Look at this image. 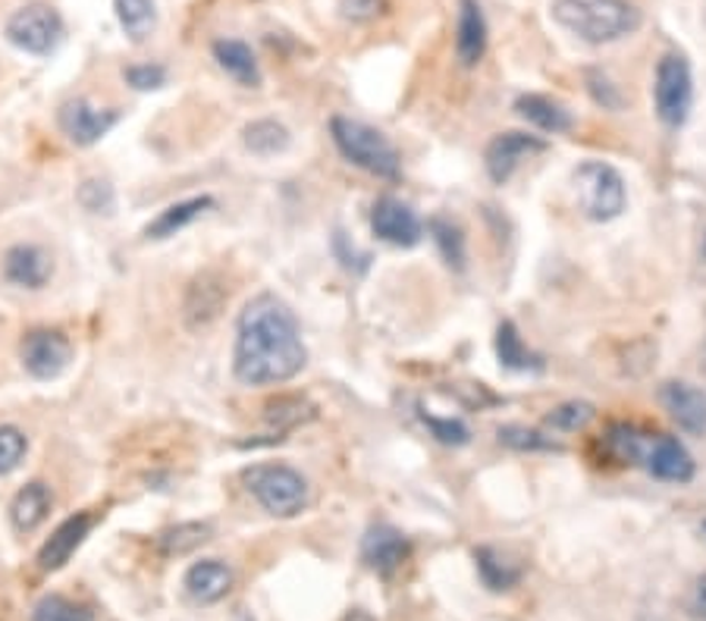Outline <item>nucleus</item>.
Here are the masks:
<instances>
[{"mask_svg": "<svg viewBox=\"0 0 706 621\" xmlns=\"http://www.w3.org/2000/svg\"><path fill=\"white\" fill-rule=\"evenodd\" d=\"M308 362L302 329L293 308L264 293L252 298L239 314L233 374L245 386H276L293 379Z\"/></svg>", "mask_w": 706, "mask_h": 621, "instance_id": "nucleus-1", "label": "nucleus"}, {"mask_svg": "<svg viewBox=\"0 0 706 621\" xmlns=\"http://www.w3.org/2000/svg\"><path fill=\"white\" fill-rule=\"evenodd\" d=\"M242 141L252 155L274 157L290 148V129L276 120H255L242 129Z\"/></svg>", "mask_w": 706, "mask_h": 621, "instance_id": "nucleus-26", "label": "nucleus"}, {"mask_svg": "<svg viewBox=\"0 0 706 621\" xmlns=\"http://www.w3.org/2000/svg\"><path fill=\"white\" fill-rule=\"evenodd\" d=\"M500 443L502 446L516 448V452H540V448H559L552 440H543L537 431H528V427H518V424H509V427H500Z\"/></svg>", "mask_w": 706, "mask_h": 621, "instance_id": "nucleus-36", "label": "nucleus"}, {"mask_svg": "<svg viewBox=\"0 0 706 621\" xmlns=\"http://www.w3.org/2000/svg\"><path fill=\"white\" fill-rule=\"evenodd\" d=\"M516 110L518 117H524L531 126L543 129V132H552V136L569 132L571 126H575L569 110L562 103L552 101V98H543V95H521L516 101Z\"/></svg>", "mask_w": 706, "mask_h": 621, "instance_id": "nucleus-23", "label": "nucleus"}, {"mask_svg": "<svg viewBox=\"0 0 706 621\" xmlns=\"http://www.w3.org/2000/svg\"><path fill=\"white\" fill-rule=\"evenodd\" d=\"M7 38L19 51L32 53V57H48L63 41V17L51 3L35 0V3L19 7L17 13L7 19Z\"/></svg>", "mask_w": 706, "mask_h": 621, "instance_id": "nucleus-7", "label": "nucleus"}, {"mask_svg": "<svg viewBox=\"0 0 706 621\" xmlns=\"http://www.w3.org/2000/svg\"><path fill=\"white\" fill-rule=\"evenodd\" d=\"M114 10H117L126 38L136 41V45L148 41L157 29L155 0H114Z\"/></svg>", "mask_w": 706, "mask_h": 621, "instance_id": "nucleus-24", "label": "nucleus"}, {"mask_svg": "<svg viewBox=\"0 0 706 621\" xmlns=\"http://www.w3.org/2000/svg\"><path fill=\"white\" fill-rule=\"evenodd\" d=\"M455 53H459L462 67H478L487 53V19H483L478 0H459Z\"/></svg>", "mask_w": 706, "mask_h": 621, "instance_id": "nucleus-19", "label": "nucleus"}, {"mask_svg": "<svg viewBox=\"0 0 706 621\" xmlns=\"http://www.w3.org/2000/svg\"><path fill=\"white\" fill-rule=\"evenodd\" d=\"M654 103L656 117L663 126L678 129L685 126L694 103V79H690L688 60L682 53H666L656 67L654 82Z\"/></svg>", "mask_w": 706, "mask_h": 621, "instance_id": "nucleus-6", "label": "nucleus"}, {"mask_svg": "<svg viewBox=\"0 0 706 621\" xmlns=\"http://www.w3.org/2000/svg\"><path fill=\"white\" fill-rule=\"evenodd\" d=\"M207 207H214V198H210V195H198V198L176 201V205H170L167 210H160L155 220L145 226V236H148V239H170L176 233H183L192 220H198Z\"/></svg>", "mask_w": 706, "mask_h": 621, "instance_id": "nucleus-22", "label": "nucleus"}, {"mask_svg": "<svg viewBox=\"0 0 706 621\" xmlns=\"http://www.w3.org/2000/svg\"><path fill=\"white\" fill-rule=\"evenodd\" d=\"M245 490L274 518H295L308 505V481L290 465H252L242 471Z\"/></svg>", "mask_w": 706, "mask_h": 621, "instance_id": "nucleus-4", "label": "nucleus"}, {"mask_svg": "<svg viewBox=\"0 0 706 621\" xmlns=\"http://www.w3.org/2000/svg\"><path fill=\"white\" fill-rule=\"evenodd\" d=\"M552 19L590 45H609L640 29V10L631 0H556Z\"/></svg>", "mask_w": 706, "mask_h": 621, "instance_id": "nucleus-2", "label": "nucleus"}, {"mask_svg": "<svg viewBox=\"0 0 706 621\" xmlns=\"http://www.w3.org/2000/svg\"><path fill=\"white\" fill-rule=\"evenodd\" d=\"M76 201H79L82 210H88V214H114L117 195H114V186H110L107 179H86V183L76 189Z\"/></svg>", "mask_w": 706, "mask_h": 621, "instance_id": "nucleus-35", "label": "nucleus"}, {"mask_svg": "<svg viewBox=\"0 0 706 621\" xmlns=\"http://www.w3.org/2000/svg\"><path fill=\"white\" fill-rule=\"evenodd\" d=\"M474 562H478V574H481L483 586L493 590V593L512 590L521 581V569L512 565V562H506L493 546H478L474 550Z\"/></svg>", "mask_w": 706, "mask_h": 621, "instance_id": "nucleus-25", "label": "nucleus"}, {"mask_svg": "<svg viewBox=\"0 0 706 621\" xmlns=\"http://www.w3.org/2000/svg\"><path fill=\"white\" fill-rule=\"evenodd\" d=\"M409 555H412V543L393 524H374L362 536V562L380 578L396 574L409 562Z\"/></svg>", "mask_w": 706, "mask_h": 621, "instance_id": "nucleus-11", "label": "nucleus"}, {"mask_svg": "<svg viewBox=\"0 0 706 621\" xmlns=\"http://www.w3.org/2000/svg\"><path fill=\"white\" fill-rule=\"evenodd\" d=\"M547 151V141L537 136H528V132H500L487 145V155H483V164H487V172L490 179L502 186L512 179V172L521 167V160L528 157L543 155Z\"/></svg>", "mask_w": 706, "mask_h": 621, "instance_id": "nucleus-12", "label": "nucleus"}, {"mask_svg": "<svg viewBox=\"0 0 706 621\" xmlns=\"http://www.w3.org/2000/svg\"><path fill=\"white\" fill-rule=\"evenodd\" d=\"M571 189H575L578 210L585 214L587 220H597V224L616 220L625 210V201H628L621 172L604 160H587L571 172Z\"/></svg>", "mask_w": 706, "mask_h": 621, "instance_id": "nucleus-5", "label": "nucleus"}, {"mask_svg": "<svg viewBox=\"0 0 706 621\" xmlns=\"http://www.w3.org/2000/svg\"><path fill=\"white\" fill-rule=\"evenodd\" d=\"M597 417V408L585 402V398H575V402H562V405H556L550 414H547V427L552 431H562V433H575V431H585L587 424Z\"/></svg>", "mask_w": 706, "mask_h": 621, "instance_id": "nucleus-31", "label": "nucleus"}, {"mask_svg": "<svg viewBox=\"0 0 706 621\" xmlns=\"http://www.w3.org/2000/svg\"><path fill=\"white\" fill-rule=\"evenodd\" d=\"M226 298H229V289H226L224 276L214 274V270L195 276V279L189 283L186 302H183L186 327L189 329L210 327V324L220 317V310L226 308Z\"/></svg>", "mask_w": 706, "mask_h": 621, "instance_id": "nucleus-13", "label": "nucleus"}, {"mask_svg": "<svg viewBox=\"0 0 706 621\" xmlns=\"http://www.w3.org/2000/svg\"><path fill=\"white\" fill-rule=\"evenodd\" d=\"M120 122V114L114 107H98V103L86 101V98H69V101L60 103L57 110V126L60 132L79 145V148H88L95 141H101L114 126Z\"/></svg>", "mask_w": 706, "mask_h": 621, "instance_id": "nucleus-9", "label": "nucleus"}, {"mask_svg": "<svg viewBox=\"0 0 706 621\" xmlns=\"http://www.w3.org/2000/svg\"><path fill=\"white\" fill-rule=\"evenodd\" d=\"M233 581H236V574H233V569L226 562H220V559H202V562H195L186 571L183 586H186V593H189L195 603L214 605L220 603L226 593L233 590Z\"/></svg>", "mask_w": 706, "mask_h": 621, "instance_id": "nucleus-18", "label": "nucleus"}, {"mask_svg": "<svg viewBox=\"0 0 706 621\" xmlns=\"http://www.w3.org/2000/svg\"><path fill=\"white\" fill-rule=\"evenodd\" d=\"M210 524L207 521H186V524H173L167 531L157 534V550L164 555H186V552L198 550L202 543L210 540Z\"/></svg>", "mask_w": 706, "mask_h": 621, "instance_id": "nucleus-27", "label": "nucleus"}, {"mask_svg": "<svg viewBox=\"0 0 706 621\" xmlns=\"http://www.w3.org/2000/svg\"><path fill=\"white\" fill-rule=\"evenodd\" d=\"M647 443H650V436H644L635 427H625V424H616L612 431L606 433V448H609V455L616 462H621V465H638V462H644Z\"/></svg>", "mask_w": 706, "mask_h": 621, "instance_id": "nucleus-29", "label": "nucleus"}, {"mask_svg": "<svg viewBox=\"0 0 706 621\" xmlns=\"http://www.w3.org/2000/svg\"><path fill=\"white\" fill-rule=\"evenodd\" d=\"M29 452V436L17 424H0V477L13 474Z\"/></svg>", "mask_w": 706, "mask_h": 621, "instance_id": "nucleus-34", "label": "nucleus"}, {"mask_svg": "<svg viewBox=\"0 0 706 621\" xmlns=\"http://www.w3.org/2000/svg\"><path fill=\"white\" fill-rule=\"evenodd\" d=\"M51 509H53L51 486L41 481H32V483H26L17 496H13V502H10V521H13V528H17L19 534H32V531H38V528L48 521Z\"/></svg>", "mask_w": 706, "mask_h": 621, "instance_id": "nucleus-20", "label": "nucleus"}, {"mask_svg": "<svg viewBox=\"0 0 706 621\" xmlns=\"http://www.w3.org/2000/svg\"><path fill=\"white\" fill-rule=\"evenodd\" d=\"M91 524H95V518L88 515V512H79V515H69L67 521H60L57 524V531H53L48 540H45V546L38 550V569L41 571H60L67 565L69 559L76 555V550L86 543V536L91 534Z\"/></svg>", "mask_w": 706, "mask_h": 621, "instance_id": "nucleus-17", "label": "nucleus"}, {"mask_svg": "<svg viewBox=\"0 0 706 621\" xmlns=\"http://www.w3.org/2000/svg\"><path fill=\"white\" fill-rule=\"evenodd\" d=\"M371 229L374 236L390 245H399V248H412L421 241V220L414 214L412 207L402 205L399 198H380L374 205V214H371Z\"/></svg>", "mask_w": 706, "mask_h": 621, "instance_id": "nucleus-15", "label": "nucleus"}, {"mask_svg": "<svg viewBox=\"0 0 706 621\" xmlns=\"http://www.w3.org/2000/svg\"><path fill=\"white\" fill-rule=\"evenodd\" d=\"M659 402L675 424L690 436L706 433V393L685 379H669L659 386Z\"/></svg>", "mask_w": 706, "mask_h": 621, "instance_id": "nucleus-14", "label": "nucleus"}, {"mask_svg": "<svg viewBox=\"0 0 706 621\" xmlns=\"http://www.w3.org/2000/svg\"><path fill=\"white\" fill-rule=\"evenodd\" d=\"M122 79L136 91H157L167 86V67L160 63H136V67L122 69Z\"/></svg>", "mask_w": 706, "mask_h": 621, "instance_id": "nucleus-38", "label": "nucleus"}, {"mask_svg": "<svg viewBox=\"0 0 706 621\" xmlns=\"http://www.w3.org/2000/svg\"><path fill=\"white\" fill-rule=\"evenodd\" d=\"M690 609H694V615H700V619H706V574H700V578H697V584H694Z\"/></svg>", "mask_w": 706, "mask_h": 621, "instance_id": "nucleus-41", "label": "nucleus"}, {"mask_svg": "<svg viewBox=\"0 0 706 621\" xmlns=\"http://www.w3.org/2000/svg\"><path fill=\"white\" fill-rule=\"evenodd\" d=\"M314 417V405H308V398L302 396H280L276 402L267 405V421L276 424L280 431H290V427H298L302 421Z\"/></svg>", "mask_w": 706, "mask_h": 621, "instance_id": "nucleus-33", "label": "nucleus"}, {"mask_svg": "<svg viewBox=\"0 0 706 621\" xmlns=\"http://www.w3.org/2000/svg\"><path fill=\"white\" fill-rule=\"evenodd\" d=\"M0 274L10 286L26 289V293H41L53 276V258L45 245L38 241H17L3 252Z\"/></svg>", "mask_w": 706, "mask_h": 621, "instance_id": "nucleus-10", "label": "nucleus"}, {"mask_svg": "<svg viewBox=\"0 0 706 621\" xmlns=\"http://www.w3.org/2000/svg\"><path fill=\"white\" fill-rule=\"evenodd\" d=\"M585 79H587V91H590V98H594V101L604 103L606 110H621L625 98H621L619 86H616L606 72H600V69H587Z\"/></svg>", "mask_w": 706, "mask_h": 621, "instance_id": "nucleus-37", "label": "nucleus"}, {"mask_svg": "<svg viewBox=\"0 0 706 621\" xmlns=\"http://www.w3.org/2000/svg\"><path fill=\"white\" fill-rule=\"evenodd\" d=\"M210 51H214L217 67L224 69L226 76H233L239 86H248V88L261 86L258 57H255V51H252L245 41H239V38H217Z\"/></svg>", "mask_w": 706, "mask_h": 621, "instance_id": "nucleus-21", "label": "nucleus"}, {"mask_svg": "<svg viewBox=\"0 0 706 621\" xmlns=\"http://www.w3.org/2000/svg\"><path fill=\"white\" fill-rule=\"evenodd\" d=\"M644 465L654 474L656 481L663 483H690L694 481V459L690 452L675 436L656 433L647 443L644 452Z\"/></svg>", "mask_w": 706, "mask_h": 621, "instance_id": "nucleus-16", "label": "nucleus"}, {"mask_svg": "<svg viewBox=\"0 0 706 621\" xmlns=\"http://www.w3.org/2000/svg\"><path fill=\"white\" fill-rule=\"evenodd\" d=\"M330 136L336 141L340 155L355 164L359 170L371 172L377 179H390L396 183L402 176V157H399L396 145L390 138L349 117H333L330 120Z\"/></svg>", "mask_w": 706, "mask_h": 621, "instance_id": "nucleus-3", "label": "nucleus"}, {"mask_svg": "<svg viewBox=\"0 0 706 621\" xmlns=\"http://www.w3.org/2000/svg\"><path fill=\"white\" fill-rule=\"evenodd\" d=\"M424 424H428L433 436H437L440 443H447V446H465L468 440H471V433H468V427L462 424V421L424 414Z\"/></svg>", "mask_w": 706, "mask_h": 621, "instance_id": "nucleus-39", "label": "nucleus"}, {"mask_svg": "<svg viewBox=\"0 0 706 621\" xmlns=\"http://www.w3.org/2000/svg\"><path fill=\"white\" fill-rule=\"evenodd\" d=\"M343 621H374V619H371V615H367L364 609H352V612H349V615H345Z\"/></svg>", "mask_w": 706, "mask_h": 621, "instance_id": "nucleus-42", "label": "nucleus"}, {"mask_svg": "<svg viewBox=\"0 0 706 621\" xmlns=\"http://www.w3.org/2000/svg\"><path fill=\"white\" fill-rule=\"evenodd\" d=\"M431 233L437 248H440V255L447 260V267L465 270V236H462V229L452 224V220H447V217H433Z\"/></svg>", "mask_w": 706, "mask_h": 621, "instance_id": "nucleus-30", "label": "nucleus"}, {"mask_svg": "<svg viewBox=\"0 0 706 621\" xmlns=\"http://www.w3.org/2000/svg\"><path fill=\"white\" fill-rule=\"evenodd\" d=\"M497 355H500L502 367H512V371H540L543 367V362L531 355L528 345L521 343L512 321H502L500 329H497Z\"/></svg>", "mask_w": 706, "mask_h": 621, "instance_id": "nucleus-28", "label": "nucleus"}, {"mask_svg": "<svg viewBox=\"0 0 706 621\" xmlns=\"http://www.w3.org/2000/svg\"><path fill=\"white\" fill-rule=\"evenodd\" d=\"M340 13L352 22H367L383 13V0H340Z\"/></svg>", "mask_w": 706, "mask_h": 621, "instance_id": "nucleus-40", "label": "nucleus"}, {"mask_svg": "<svg viewBox=\"0 0 706 621\" xmlns=\"http://www.w3.org/2000/svg\"><path fill=\"white\" fill-rule=\"evenodd\" d=\"M32 621H91V612L60 593H48L35 603Z\"/></svg>", "mask_w": 706, "mask_h": 621, "instance_id": "nucleus-32", "label": "nucleus"}, {"mask_svg": "<svg viewBox=\"0 0 706 621\" xmlns=\"http://www.w3.org/2000/svg\"><path fill=\"white\" fill-rule=\"evenodd\" d=\"M704 528H706V521H704Z\"/></svg>", "mask_w": 706, "mask_h": 621, "instance_id": "nucleus-44", "label": "nucleus"}, {"mask_svg": "<svg viewBox=\"0 0 706 621\" xmlns=\"http://www.w3.org/2000/svg\"><path fill=\"white\" fill-rule=\"evenodd\" d=\"M704 258H706V236H704Z\"/></svg>", "mask_w": 706, "mask_h": 621, "instance_id": "nucleus-43", "label": "nucleus"}, {"mask_svg": "<svg viewBox=\"0 0 706 621\" xmlns=\"http://www.w3.org/2000/svg\"><path fill=\"white\" fill-rule=\"evenodd\" d=\"M19 362L35 379H57L72 362V343L60 329H29L19 343Z\"/></svg>", "mask_w": 706, "mask_h": 621, "instance_id": "nucleus-8", "label": "nucleus"}]
</instances>
